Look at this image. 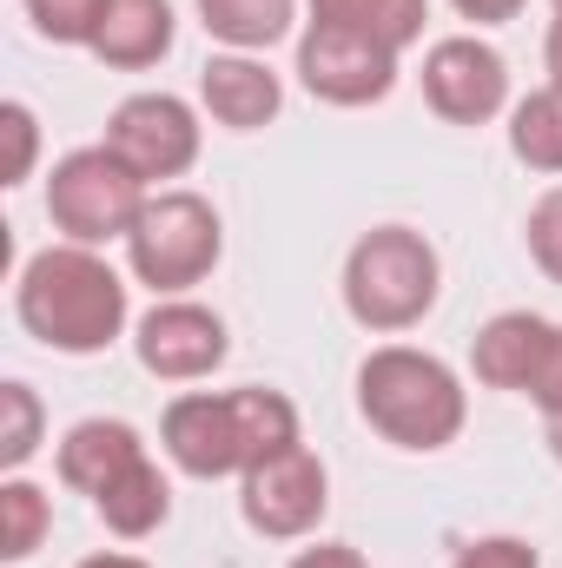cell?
<instances>
[{"mask_svg": "<svg viewBox=\"0 0 562 568\" xmlns=\"http://www.w3.org/2000/svg\"><path fill=\"white\" fill-rule=\"evenodd\" d=\"M13 311L47 351L93 357L127 331V278L93 245H47L20 265Z\"/></svg>", "mask_w": 562, "mask_h": 568, "instance_id": "1", "label": "cell"}, {"mask_svg": "<svg viewBox=\"0 0 562 568\" xmlns=\"http://www.w3.org/2000/svg\"><path fill=\"white\" fill-rule=\"evenodd\" d=\"M358 410L398 449H443L463 429V384L443 357L411 351V344H384L358 364Z\"/></svg>", "mask_w": 562, "mask_h": 568, "instance_id": "2", "label": "cell"}, {"mask_svg": "<svg viewBox=\"0 0 562 568\" xmlns=\"http://www.w3.org/2000/svg\"><path fill=\"white\" fill-rule=\"evenodd\" d=\"M436 284H443L436 245L411 225H378L344 258V311L364 331H411L430 317Z\"/></svg>", "mask_w": 562, "mask_h": 568, "instance_id": "3", "label": "cell"}, {"mask_svg": "<svg viewBox=\"0 0 562 568\" xmlns=\"http://www.w3.org/2000/svg\"><path fill=\"white\" fill-rule=\"evenodd\" d=\"M145 179L113 152V145H80L53 165L47 179V219L73 239V245H107L127 239L145 212Z\"/></svg>", "mask_w": 562, "mask_h": 568, "instance_id": "4", "label": "cell"}, {"mask_svg": "<svg viewBox=\"0 0 562 568\" xmlns=\"http://www.w3.org/2000/svg\"><path fill=\"white\" fill-rule=\"evenodd\" d=\"M225 252V232H219V212L199 199V192H152L140 212V225L127 232V258H133V278L179 297L199 278H212Z\"/></svg>", "mask_w": 562, "mask_h": 568, "instance_id": "5", "label": "cell"}, {"mask_svg": "<svg viewBox=\"0 0 562 568\" xmlns=\"http://www.w3.org/2000/svg\"><path fill=\"white\" fill-rule=\"evenodd\" d=\"M239 509H245V523H252L259 536H272V542L311 536V529L324 523V509H331V476H324L318 449L291 443L279 456L252 463V469L239 476Z\"/></svg>", "mask_w": 562, "mask_h": 568, "instance_id": "6", "label": "cell"}, {"mask_svg": "<svg viewBox=\"0 0 562 568\" xmlns=\"http://www.w3.org/2000/svg\"><path fill=\"white\" fill-rule=\"evenodd\" d=\"M298 80L324 106H378L398 87V53L364 40V33H351V27L311 20L304 40H298Z\"/></svg>", "mask_w": 562, "mask_h": 568, "instance_id": "7", "label": "cell"}, {"mask_svg": "<svg viewBox=\"0 0 562 568\" xmlns=\"http://www.w3.org/2000/svg\"><path fill=\"white\" fill-rule=\"evenodd\" d=\"M423 100L436 120L450 126H483L510 106V67L490 40L476 33H450L423 53Z\"/></svg>", "mask_w": 562, "mask_h": 568, "instance_id": "8", "label": "cell"}, {"mask_svg": "<svg viewBox=\"0 0 562 568\" xmlns=\"http://www.w3.org/2000/svg\"><path fill=\"white\" fill-rule=\"evenodd\" d=\"M107 145L140 172L145 185L179 179V172L199 159V113H192L179 93H133V100L113 106Z\"/></svg>", "mask_w": 562, "mask_h": 568, "instance_id": "9", "label": "cell"}, {"mask_svg": "<svg viewBox=\"0 0 562 568\" xmlns=\"http://www.w3.org/2000/svg\"><path fill=\"white\" fill-rule=\"evenodd\" d=\"M133 351H140V364L152 377H165V384H199V377H212L219 364H225V317L219 311H205V304H192V297H165V304H152L140 317V337H133Z\"/></svg>", "mask_w": 562, "mask_h": 568, "instance_id": "10", "label": "cell"}, {"mask_svg": "<svg viewBox=\"0 0 562 568\" xmlns=\"http://www.w3.org/2000/svg\"><path fill=\"white\" fill-rule=\"evenodd\" d=\"M159 443H165V456H172L185 476H199V483L245 476L232 390H192V397H172V404H165V424H159Z\"/></svg>", "mask_w": 562, "mask_h": 568, "instance_id": "11", "label": "cell"}, {"mask_svg": "<svg viewBox=\"0 0 562 568\" xmlns=\"http://www.w3.org/2000/svg\"><path fill=\"white\" fill-rule=\"evenodd\" d=\"M199 100H205V113H212L219 126H232V133H259V126L279 120L284 87H279V73H272L259 53H212L205 73H199Z\"/></svg>", "mask_w": 562, "mask_h": 568, "instance_id": "12", "label": "cell"}, {"mask_svg": "<svg viewBox=\"0 0 562 568\" xmlns=\"http://www.w3.org/2000/svg\"><path fill=\"white\" fill-rule=\"evenodd\" d=\"M550 337H556L550 317H536V311H496V317L476 331V344H470L476 384L516 390V397H523L530 377H536V364H543V351H550Z\"/></svg>", "mask_w": 562, "mask_h": 568, "instance_id": "13", "label": "cell"}, {"mask_svg": "<svg viewBox=\"0 0 562 568\" xmlns=\"http://www.w3.org/2000/svg\"><path fill=\"white\" fill-rule=\"evenodd\" d=\"M133 463H145V443L133 424L120 417H87L60 436V483L80 496H100L107 483H120Z\"/></svg>", "mask_w": 562, "mask_h": 568, "instance_id": "14", "label": "cell"}, {"mask_svg": "<svg viewBox=\"0 0 562 568\" xmlns=\"http://www.w3.org/2000/svg\"><path fill=\"white\" fill-rule=\"evenodd\" d=\"M172 0H107L100 33H93V60L120 67V73H145L172 53Z\"/></svg>", "mask_w": 562, "mask_h": 568, "instance_id": "15", "label": "cell"}, {"mask_svg": "<svg viewBox=\"0 0 562 568\" xmlns=\"http://www.w3.org/2000/svg\"><path fill=\"white\" fill-rule=\"evenodd\" d=\"M93 509H100V523H107L120 542H140V536H152V529L172 516V483H165L152 463H133L120 483H107V489L93 496Z\"/></svg>", "mask_w": 562, "mask_h": 568, "instance_id": "16", "label": "cell"}, {"mask_svg": "<svg viewBox=\"0 0 562 568\" xmlns=\"http://www.w3.org/2000/svg\"><path fill=\"white\" fill-rule=\"evenodd\" d=\"M311 20H331V27H351L391 53L418 47L423 20H430V0H311Z\"/></svg>", "mask_w": 562, "mask_h": 568, "instance_id": "17", "label": "cell"}, {"mask_svg": "<svg viewBox=\"0 0 562 568\" xmlns=\"http://www.w3.org/2000/svg\"><path fill=\"white\" fill-rule=\"evenodd\" d=\"M291 7L298 0H199V20L232 53H265L272 40L291 33Z\"/></svg>", "mask_w": 562, "mask_h": 568, "instance_id": "18", "label": "cell"}, {"mask_svg": "<svg viewBox=\"0 0 562 568\" xmlns=\"http://www.w3.org/2000/svg\"><path fill=\"white\" fill-rule=\"evenodd\" d=\"M232 417H239V449H245V469L298 443V410H291V397H284V390H265V384L232 390Z\"/></svg>", "mask_w": 562, "mask_h": 568, "instance_id": "19", "label": "cell"}, {"mask_svg": "<svg viewBox=\"0 0 562 568\" xmlns=\"http://www.w3.org/2000/svg\"><path fill=\"white\" fill-rule=\"evenodd\" d=\"M510 152L530 172H562V87H543V93L516 100V113H510Z\"/></svg>", "mask_w": 562, "mask_h": 568, "instance_id": "20", "label": "cell"}, {"mask_svg": "<svg viewBox=\"0 0 562 568\" xmlns=\"http://www.w3.org/2000/svg\"><path fill=\"white\" fill-rule=\"evenodd\" d=\"M47 523H53V509H47V496H40L33 483H20V476H7V483H0V556H7V562H27V556L40 549V536H47Z\"/></svg>", "mask_w": 562, "mask_h": 568, "instance_id": "21", "label": "cell"}, {"mask_svg": "<svg viewBox=\"0 0 562 568\" xmlns=\"http://www.w3.org/2000/svg\"><path fill=\"white\" fill-rule=\"evenodd\" d=\"M100 13H107V0H27L33 33L53 40V47H93Z\"/></svg>", "mask_w": 562, "mask_h": 568, "instance_id": "22", "label": "cell"}, {"mask_svg": "<svg viewBox=\"0 0 562 568\" xmlns=\"http://www.w3.org/2000/svg\"><path fill=\"white\" fill-rule=\"evenodd\" d=\"M0 410H7V429H0V463L20 469L33 449H40V397L27 384H0Z\"/></svg>", "mask_w": 562, "mask_h": 568, "instance_id": "23", "label": "cell"}, {"mask_svg": "<svg viewBox=\"0 0 562 568\" xmlns=\"http://www.w3.org/2000/svg\"><path fill=\"white\" fill-rule=\"evenodd\" d=\"M523 239H530V258H536V272L562 284V185H550V192L530 205V225H523Z\"/></svg>", "mask_w": 562, "mask_h": 568, "instance_id": "24", "label": "cell"}, {"mask_svg": "<svg viewBox=\"0 0 562 568\" xmlns=\"http://www.w3.org/2000/svg\"><path fill=\"white\" fill-rule=\"evenodd\" d=\"M0 133H7V185H20V179L33 172V145H40V126H33V113H27L20 100H7V106H0Z\"/></svg>", "mask_w": 562, "mask_h": 568, "instance_id": "25", "label": "cell"}, {"mask_svg": "<svg viewBox=\"0 0 562 568\" xmlns=\"http://www.w3.org/2000/svg\"><path fill=\"white\" fill-rule=\"evenodd\" d=\"M450 568H543V562H536V549L523 536H476L470 549H456Z\"/></svg>", "mask_w": 562, "mask_h": 568, "instance_id": "26", "label": "cell"}, {"mask_svg": "<svg viewBox=\"0 0 562 568\" xmlns=\"http://www.w3.org/2000/svg\"><path fill=\"white\" fill-rule=\"evenodd\" d=\"M543 417H562V324L556 337H550V351H543V364H536V377H530V390H523Z\"/></svg>", "mask_w": 562, "mask_h": 568, "instance_id": "27", "label": "cell"}, {"mask_svg": "<svg viewBox=\"0 0 562 568\" xmlns=\"http://www.w3.org/2000/svg\"><path fill=\"white\" fill-rule=\"evenodd\" d=\"M291 568H371V562H364L351 542H318V549H298Z\"/></svg>", "mask_w": 562, "mask_h": 568, "instance_id": "28", "label": "cell"}, {"mask_svg": "<svg viewBox=\"0 0 562 568\" xmlns=\"http://www.w3.org/2000/svg\"><path fill=\"white\" fill-rule=\"evenodd\" d=\"M463 20H476V27H503V20H516L523 13V0H450Z\"/></svg>", "mask_w": 562, "mask_h": 568, "instance_id": "29", "label": "cell"}, {"mask_svg": "<svg viewBox=\"0 0 562 568\" xmlns=\"http://www.w3.org/2000/svg\"><path fill=\"white\" fill-rule=\"evenodd\" d=\"M543 67H550V87H562V13L550 20V40H543Z\"/></svg>", "mask_w": 562, "mask_h": 568, "instance_id": "30", "label": "cell"}, {"mask_svg": "<svg viewBox=\"0 0 562 568\" xmlns=\"http://www.w3.org/2000/svg\"><path fill=\"white\" fill-rule=\"evenodd\" d=\"M80 568H145V562H140V556H120V549H113V556H87Z\"/></svg>", "mask_w": 562, "mask_h": 568, "instance_id": "31", "label": "cell"}, {"mask_svg": "<svg viewBox=\"0 0 562 568\" xmlns=\"http://www.w3.org/2000/svg\"><path fill=\"white\" fill-rule=\"evenodd\" d=\"M543 436H550V456L562 463V417H543Z\"/></svg>", "mask_w": 562, "mask_h": 568, "instance_id": "32", "label": "cell"}, {"mask_svg": "<svg viewBox=\"0 0 562 568\" xmlns=\"http://www.w3.org/2000/svg\"><path fill=\"white\" fill-rule=\"evenodd\" d=\"M556 13H562V0H556Z\"/></svg>", "mask_w": 562, "mask_h": 568, "instance_id": "33", "label": "cell"}]
</instances>
